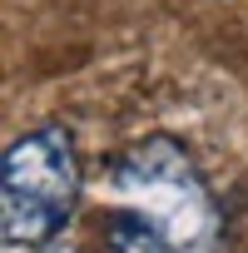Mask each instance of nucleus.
I'll use <instances>...</instances> for the list:
<instances>
[{"label":"nucleus","mask_w":248,"mask_h":253,"mask_svg":"<svg viewBox=\"0 0 248 253\" xmlns=\"http://www.w3.org/2000/svg\"><path fill=\"white\" fill-rule=\"evenodd\" d=\"M114 253H228L218 204L174 139H149L114 164Z\"/></svg>","instance_id":"nucleus-1"},{"label":"nucleus","mask_w":248,"mask_h":253,"mask_svg":"<svg viewBox=\"0 0 248 253\" xmlns=\"http://www.w3.org/2000/svg\"><path fill=\"white\" fill-rule=\"evenodd\" d=\"M80 194V159L65 129H35L5 149L0 174V238L5 248H40L55 238Z\"/></svg>","instance_id":"nucleus-2"}]
</instances>
